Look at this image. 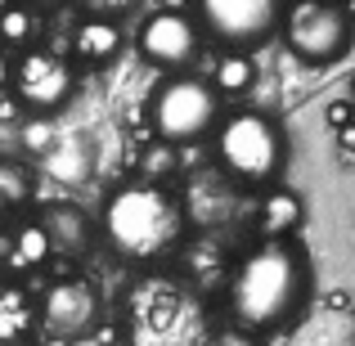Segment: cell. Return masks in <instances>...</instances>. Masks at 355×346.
Segmentation results:
<instances>
[{"label":"cell","instance_id":"6da1fadb","mask_svg":"<svg viewBox=\"0 0 355 346\" xmlns=\"http://www.w3.org/2000/svg\"><path fill=\"white\" fill-rule=\"evenodd\" d=\"M311 302V257L297 239H261L230 275V315L234 329L279 333L297 324Z\"/></svg>","mask_w":355,"mask_h":346},{"label":"cell","instance_id":"7a4b0ae2","mask_svg":"<svg viewBox=\"0 0 355 346\" xmlns=\"http://www.w3.org/2000/svg\"><path fill=\"white\" fill-rule=\"evenodd\" d=\"M184 225H189V211L180 193L144 175L121 180L95 216L99 243H108V252L135 270H153L166 257H175V248L184 243Z\"/></svg>","mask_w":355,"mask_h":346},{"label":"cell","instance_id":"3957f363","mask_svg":"<svg viewBox=\"0 0 355 346\" xmlns=\"http://www.w3.org/2000/svg\"><path fill=\"white\" fill-rule=\"evenodd\" d=\"M126 338L135 346H198L207 342V315L180 279L144 275L126 302Z\"/></svg>","mask_w":355,"mask_h":346},{"label":"cell","instance_id":"277c9868","mask_svg":"<svg viewBox=\"0 0 355 346\" xmlns=\"http://www.w3.org/2000/svg\"><path fill=\"white\" fill-rule=\"evenodd\" d=\"M211 148H216V162L230 180L239 184H270L284 175L288 166V135L270 113L261 108H234L211 126Z\"/></svg>","mask_w":355,"mask_h":346},{"label":"cell","instance_id":"5b68a950","mask_svg":"<svg viewBox=\"0 0 355 346\" xmlns=\"http://www.w3.org/2000/svg\"><path fill=\"white\" fill-rule=\"evenodd\" d=\"M148 121H153L157 144H198L202 135H211V126L220 121V99L207 86V77L193 72H171L157 81V90L148 95Z\"/></svg>","mask_w":355,"mask_h":346},{"label":"cell","instance_id":"8992f818","mask_svg":"<svg viewBox=\"0 0 355 346\" xmlns=\"http://www.w3.org/2000/svg\"><path fill=\"white\" fill-rule=\"evenodd\" d=\"M279 27L288 54L306 68H333L351 50V18L338 0H288Z\"/></svg>","mask_w":355,"mask_h":346},{"label":"cell","instance_id":"52a82bcc","mask_svg":"<svg viewBox=\"0 0 355 346\" xmlns=\"http://www.w3.org/2000/svg\"><path fill=\"white\" fill-rule=\"evenodd\" d=\"M104 324V297L90 279L59 275L36 297V329L50 342H86Z\"/></svg>","mask_w":355,"mask_h":346},{"label":"cell","instance_id":"ba28073f","mask_svg":"<svg viewBox=\"0 0 355 346\" xmlns=\"http://www.w3.org/2000/svg\"><path fill=\"white\" fill-rule=\"evenodd\" d=\"M288 0H193L198 9V27H207L225 50H261L270 36L279 32Z\"/></svg>","mask_w":355,"mask_h":346},{"label":"cell","instance_id":"9c48e42d","mask_svg":"<svg viewBox=\"0 0 355 346\" xmlns=\"http://www.w3.org/2000/svg\"><path fill=\"white\" fill-rule=\"evenodd\" d=\"M9 95L23 104L27 117H54L59 108H68V99L77 95V77H72L68 59L54 50H23L14 59V77H9Z\"/></svg>","mask_w":355,"mask_h":346},{"label":"cell","instance_id":"30bf717a","mask_svg":"<svg viewBox=\"0 0 355 346\" xmlns=\"http://www.w3.org/2000/svg\"><path fill=\"white\" fill-rule=\"evenodd\" d=\"M139 54H144L153 68L166 72H184L193 59H198V45H202V27L193 23L189 14H166V9H153V14L139 23L135 36Z\"/></svg>","mask_w":355,"mask_h":346},{"label":"cell","instance_id":"8fae6325","mask_svg":"<svg viewBox=\"0 0 355 346\" xmlns=\"http://www.w3.org/2000/svg\"><path fill=\"white\" fill-rule=\"evenodd\" d=\"M36 225L45 230V239H50V261H59L63 275H72L68 266H81L99 243L95 216H90L86 207H77V202H45Z\"/></svg>","mask_w":355,"mask_h":346},{"label":"cell","instance_id":"7c38bea8","mask_svg":"<svg viewBox=\"0 0 355 346\" xmlns=\"http://www.w3.org/2000/svg\"><path fill=\"white\" fill-rule=\"evenodd\" d=\"M126 45V32H121L117 18H81V27L72 32V54H77L86 68H104L113 63Z\"/></svg>","mask_w":355,"mask_h":346},{"label":"cell","instance_id":"4fadbf2b","mask_svg":"<svg viewBox=\"0 0 355 346\" xmlns=\"http://www.w3.org/2000/svg\"><path fill=\"white\" fill-rule=\"evenodd\" d=\"M302 216H306L302 198L293 189H284V184H270L266 198H261V234L266 239H293Z\"/></svg>","mask_w":355,"mask_h":346},{"label":"cell","instance_id":"5bb4252c","mask_svg":"<svg viewBox=\"0 0 355 346\" xmlns=\"http://www.w3.org/2000/svg\"><path fill=\"white\" fill-rule=\"evenodd\" d=\"M36 329V297L23 284H0V342L32 338Z\"/></svg>","mask_w":355,"mask_h":346},{"label":"cell","instance_id":"9a60e30c","mask_svg":"<svg viewBox=\"0 0 355 346\" xmlns=\"http://www.w3.org/2000/svg\"><path fill=\"white\" fill-rule=\"evenodd\" d=\"M5 266H14V270H45V266H50V239H45V230L36 225V216L9 230Z\"/></svg>","mask_w":355,"mask_h":346},{"label":"cell","instance_id":"2e32d148","mask_svg":"<svg viewBox=\"0 0 355 346\" xmlns=\"http://www.w3.org/2000/svg\"><path fill=\"white\" fill-rule=\"evenodd\" d=\"M207 86L216 90V99L248 95V90L257 86V59H252V54H243V50H225L216 59V68H211V81H207Z\"/></svg>","mask_w":355,"mask_h":346},{"label":"cell","instance_id":"e0dca14e","mask_svg":"<svg viewBox=\"0 0 355 346\" xmlns=\"http://www.w3.org/2000/svg\"><path fill=\"white\" fill-rule=\"evenodd\" d=\"M36 36H41V18H36L32 5H23V0H9L5 9H0V50H32Z\"/></svg>","mask_w":355,"mask_h":346},{"label":"cell","instance_id":"ac0fdd59","mask_svg":"<svg viewBox=\"0 0 355 346\" xmlns=\"http://www.w3.org/2000/svg\"><path fill=\"white\" fill-rule=\"evenodd\" d=\"M32 193H36L32 166L18 162V157H0V202H5V207H23Z\"/></svg>","mask_w":355,"mask_h":346},{"label":"cell","instance_id":"d6986e66","mask_svg":"<svg viewBox=\"0 0 355 346\" xmlns=\"http://www.w3.org/2000/svg\"><path fill=\"white\" fill-rule=\"evenodd\" d=\"M72 5H77L86 18H117V14H126L135 0H72Z\"/></svg>","mask_w":355,"mask_h":346},{"label":"cell","instance_id":"ffe728a7","mask_svg":"<svg viewBox=\"0 0 355 346\" xmlns=\"http://www.w3.org/2000/svg\"><path fill=\"white\" fill-rule=\"evenodd\" d=\"M202 346H266V342H261L257 333H248V329H220V333H207Z\"/></svg>","mask_w":355,"mask_h":346},{"label":"cell","instance_id":"44dd1931","mask_svg":"<svg viewBox=\"0 0 355 346\" xmlns=\"http://www.w3.org/2000/svg\"><path fill=\"white\" fill-rule=\"evenodd\" d=\"M324 117H329V126H333V130L351 126V117H355L351 99H329V104H324Z\"/></svg>","mask_w":355,"mask_h":346},{"label":"cell","instance_id":"7402d4cb","mask_svg":"<svg viewBox=\"0 0 355 346\" xmlns=\"http://www.w3.org/2000/svg\"><path fill=\"white\" fill-rule=\"evenodd\" d=\"M27 113H23V104H18L9 90H0V126H18Z\"/></svg>","mask_w":355,"mask_h":346},{"label":"cell","instance_id":"603a6c76","mask_svg":"<svg viewBox=\"0 0 355 346\" xmlns=\"http://www.w3.org/2000/svg\"><path fill=\"white\" fill-rule=\"evenodd\" d=\"M9 77H14V59L9 50H0V90H9Z\"/></svg>","mask_w":355,"mask_h":346},{"label":"cell","instance_id":"cb8c5ba5","mask_svg":"<svg viewBox=\"0 0 355 346\" xmlns=\"http://www.w3.org/2000/svg\"><path fill=\"white\" fill-rule=\"evenodd\" d=\"M157 9H166V14H189V5L193 0H153Z\"/></svg>","mask_w":355,"mask_h":346},{"label":"cell","instance_id":"d4e9b609","mask_svg":"<svg viewBox=\"0 0 355 346\" xmlns=\"http://www.w3.org/2000/svg\"><path fill=\"white\" fill-rule=\"evenodd\" d=\"M333 135H338V148H342V153H351V148H355V126H342V130H333Z\"/></svg>","mask_w":355,"mask_h":346},{"label":"cell","instance_id":"484cf974","mask_svg":"<svg viewBox=\"0 0 355 346\" xmlns=\"http://www.w3.org/2000/svg\"><path fill=\"white\" fill-rule=\"evenodd\" d=\"M0 346H36L32 338H14V342H0Z\"/></svg>","mask_w":355,"mask_h":346},{"label":"cell","instance_id":"4316f807","mask_svg":"<svg viewBox=\"0 0 355 346\" xmlns=\"http://www.w3.org/2000/svg\"><path fill=\"white\" fill-rule=\"evenodd\" d=\"M5 216H9V207H5V202H0V225H5Z\"/></svg>","mask_w":355,"mask_h":346},{"label":"cell","instance_id":"83f0119b","mask_svg":"<svg viewBox=\"0 0 355 346\" xmlns=\"http://www.w3.org/2000/svg\"><path fill=\"white\" fill-rule=\"evenodd\" d=\"M5 5H9V0H0V9H5Z\"/></svg>","mask_w":355,"mask_h":346}]
</instances>
